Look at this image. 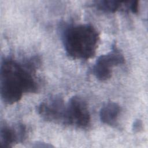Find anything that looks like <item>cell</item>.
<instances>
[{"mask_svg": "<svg viewBox=\"0 0 148 148\" xmlns=\"http://www.w3.org/2000/svg\"><path fill=\"white\" fill-rule=\"evenodd\" d=\"M38 62L32 58L21 64L10 58L2 61L1 66V96L9 105L19 101L24 93L35 92L38 86L33 77Z\"/></svg>", "mask_w": 148, "mask_h": 148, "instance_id": "cell-1", "label": "cell"}, {"mask_svg": "<svg viewBox=\"0 0 148 148\" xmlns=\"http://www.w3.org/2000/svg\"><path fill=\"white\" fill-rule=\"evenodd\" d=\"M99 36L97 29L88 24L72 25L63 33L66 53L73 59L88 60L94 56Z\"/></svg>", "mask_w": 148, "mask_h": 148, "instance_id": "cell-2", "label": "cell"}, {"mask_svg": "<svg viewBox=\"0 0 148 148\" xmlns=\"http://www.w3.org/2000/svg\"><path fill=\"white\" fill-rule=\"evenodd\" d=\"M91 117L87 102L82 97L75 95L66 106L64 124L85 128L90 123Z\"/></svg>", "mask_w": 148, "mask_h": 148, "instance_id": "cell-3", "label": "cell"}, {"mask_svg": "<svg viewBox=\"0 0 148 148\" xmlns=\"http://www.w3.org/2000/svg\"><path fill=\"white\" fill-rule=\"evenodd\" d=\"M124 62V56L117 48L116 45H114L111 51L98 58L93 66L94 75L101 81L107 80L112 76V68L114 66L123 64Z\"/></svg>", "mask_w": 148, "mask_h": 148, "instance_id": "cell-4", "label": "cell"}, {"mask_svg": "<svg viewBox=\"0 0 148 148\" xmlns=\"http://www.w3.org/2000/svg\"><path fill=\"white\" fill-rule=\"evenodd\" d=\"M66 105L60 97H52L41 102L38 107V114L45 120L64 123Z\"/></svg>", "mask_w": 148, "mask_h": 148, "instance_id": "cell-5", "label": "cell"}, {"mask_svg": "<svg viewBox=\"0 0 148 148\" xmlns=\"http://www.w3.org/2000/svg\"><path fill=\"white\" fill-rule=\"evenodd\" d=\"M25 127L23 124H19L15 127L2 125L0 130L1 147L8 148L14 143L22 142L25 138Z\"/></svg>", "mask_w": 148, "mask_h": 148, "instance_id": "cell-6", "label": "cell"}, {"mask_svg": "<svg viewBox=\"0 0 148 148\" xmlns=\"http://www.w3.org/2000/svg\"><path fill=\"white\" fill-rule=\"evenodd\" d=\"M120 105L114 102H109L105 104L100 110L101 121L108 125H115L120 113Z\"/></svg>", "mask_w": 148, "mask_h": 148, "instance_id": "cell-7", "label": "cell"}, {"mask_svg": "<svg viewBox=\"0 0 148 148\" xmlns=\"http://www.w3.org/2000/svg\"><path fill=\"white\" fill-rule=\"evenodd\" d=\"M94 2L96 8L98 10L109 13H114L119 10L124 3V2L112 0L97 1Z\"/></svg>", "mask_w": 148, "mask_h": 148, "instance_id": "cell-8", "label": "cell"}, {"mask_svg": "<svg viewBox=\"0 0 148 148\" xmlns=\"http://www.w3.org/2000/svg\"><path fill=\"white\" fill-rule=\"evenodd\" d=\"M128 8L134 13H138L139 10V2L138 1H129Z\"/></svg>", "mask_w": 148, "mask_h": 148, "instance_id": "cell-9", "label": "cell"}, {"mask_svg": "<svg viewBox=\"0 0 148 148\" xmlns=\"http://www.w3.org/2000/svg\"><path fill=\"white\" fill-rule=\"evenodd\" d=\"M142 125H143V124L140 120H139V119L136 120L134 122L133 125H132L133 131L135 132H139L140 131H141L142 130V127H143Z\"/></svg>", "mask_w": 148, "mask_h": 148, "instance_id": "cell-10", "label": "cell"}]
</instances>
